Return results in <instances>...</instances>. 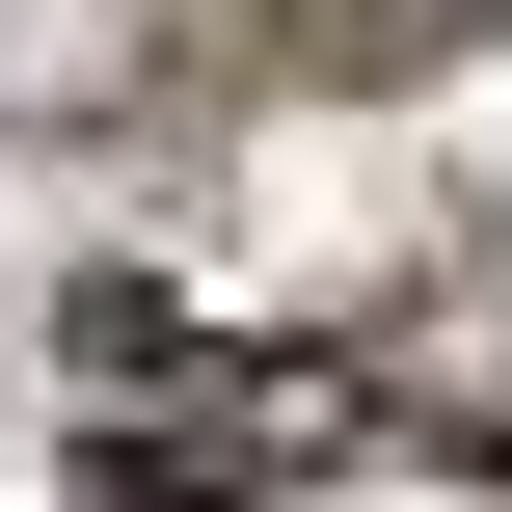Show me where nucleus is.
Returning <instances> with one entry per match:
<instances>
[{"label":"nucleus","mask_w":512,"mask_h":512,"mask_svg":"<svg viewBox=\"0 0 512 512\" xmlns=\"http://www.w3.org/2000/svg\"><path fill=\"white\" fill-rule=\"evenodd\" d=\"M81 512H216V486H189L162 432H81Z\"/></svg>","instance_id":"obj_1"}]
</instances>
